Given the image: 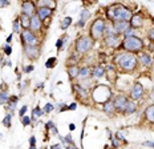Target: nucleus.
<instances>
[{"mask_svg":"<svg viewBox=\"0 0 154 149\" xmlns=\"http://www.w3.org/2000/svg\"><path fill=\"white\" fill-rule=\"evenodd\" d=\"M106 16L110 20H113V23H118V21H130L131 14L130 8L125 7L122 4H113L108 8Z\"/></svg>","mask_w":154,"mask_h":149,"instance_id":"1","label":"nucleus"},{"mask_svg":"<svg viewBox=\"0 0 154 149\" xmlns=\"http://www.w3.org/2000/svg\"><path fill=\"white\" fill-rule=\"evenodd\" d=\"M116 64L118 67H121V69L125 71V72H131V71L136 69L137 64H138V59H137V56L134 53L125 52L117 56Z\"/></svg>","mask_w":154,"mask_h":149,"instance_id":"2","label":"nucleus"},{"mask_svg":"<svg viewBox=\"0 0 154 149\" xmlns=\"http://www.w3.org/2000/svg\"><path fill=\"white\" fill-rule=\"evenodd\" d=\"M121 47L129 53H137L143 49V41L141 37H137V36L125 37L121 41Z\"/></svg>","mask_w":154,"mask_h":149,"instance_id":"3","label":"nucleus"},{"mask_svg":"<svg viewBox=\"0 0 154 149\" xmlns=\"http://www.w3.org/2000/svg\"><path fill=\"white\" fill-rule=\"evenodd\" d=\"M105 23L104 19H96L91 25V31H89V36L92 37V40H100L104 36V30H105Z\"/></svg>","mask_w":154,"mask_h":149,"instance_id":"4","label":"nucleus"},{"mask_svg":"<svg viewBox=\"0 0 154 149\" xmlns=\"http://www.w3.org/2000/svg\"><path fill=\"white\" fill-rule=\"evenodd\" d=\"M93 43H94V41L92 40L91 36H88V35H85V36H81L79 40L76 41V52L79 53V55L86 53L88 51L92 49Z\"/></svg>","mask_w":154,"mask_h":149,"instance_id":"5","label":"nucleus"},{"mask_svg":"<svg viewBox=\"0 0 154 149\" xmlns=\"http://www.w3.org/2000/svg\"><path fill=\"white\" fill-rule=\"evenodd\" d=\"M21 40H23L24 45H32V47H33V45L38 44L36 35L29 30H24L23 32H21Z\"/></svg>","mask_w":154,"mask_h":149,"instance_id":"6","label":"nucleus"},{"mask_svg":"<svg viewBox=\"0 0 154 149\" xmlns=\"http://www.w3.org/2000/svg\"><path fill=\"white\" fill-rule=\"evenodd\" d=\"M24 53L29 60H37L40 56V48L38 45H24Z\"/></svg>","mask_w":154,"mask_h":149,"instance_id":"7","label":"nucleus"},{"mask_svg":"<svg viewBox=\"0 0 154 149\" xmlns=\"http://www.w3.org/2000/svg\"><path fill=\"white\" fill-rule=\"evenodd\" d=\"M21 12L23 15L28 16V17H32V16L36 15L37 9H36V4L33 2H24L21 4Z\"/></svg>","mask_w":154,"mask_h":149,"instance_id":"8","label":"nucleus"},{"mask_svg":"<svg viewBox=\"0 0 154 149\" xmlns=\"http://www.w3.org/2000/svg\"><path fill=\"white\" fill-rule=\"evenodd\" d=\"M142 96H143V87L140 83H136L130 90V100L137 101V100L142 99Z\"/></svg>","mask_w":154,"mask_h":149,"instance_id":"9","label":"nucleus"},{"mask_svg":"<svg viewBox=\"0 0 154 149\" xmlns=\"http://www.w3.org/2000/svg\"><path fill=\"white\" fill-rule=\"evenodd\" d=\"M128 101H129V99H128L126 96H124V95H118V96H116V99H114V101H113L116 111L122 112V113H124V109H125V106H126Z\"/></svg>","mask_w":154,"mask_h":149,"instance_id":"10","label":"nucleus"},{"mask_svg":"<svg viewBox=\"0 0 154 149\" xmlns=\"http://www.w3.org/2000/svg\"><path fill=\"white\" fill-rule=\"evenodd\" d=\"M113 27H114V31L118 35H124L125 32L130 28V23L129 21H118V23H113Z\"/></svg>","mask_w":154,"mask_h":149,"instance_id":"11","label":"nucleus"},{"mask_svg":"<svg viewBox=\"0 0 154 149\" xmlns=\"http://www.w3.org/2000/svg\"><path fill=\"white\" fill-rule=\"evenodd\" d=\"M41 27H43V21L38 19L37 15L32 16L31 17V21H29V31L32 32H38L41 30Z\"/></svg>","mask_w":154,"mask_h":149,"instance_id":"12","label":"nucleus"},{"mask_svg":"<svg viewBox=\"0 0 154 149\" xmlns=\"http://www.w3.org/2000/svg\"><path fill=\"white\" fill-rule=\"evenodd\" d=\"M52 12H53V9L52 8H48V7H40L37 9V12H36V15L38 16V19H40L41 21H45L48 17H49L51 15H52Z\"/></svg>","mask_w":154,"mask_h":149,"instance_id":"13","label":"nucleus"},{"mask_svg":"<svg viewBox=\"0 0 154 149\" xmlns=\"http://www.w3.org/2000/svg\"><path fill=\"white\" fill-rule=\"evenodd\" d=\"M130 27L133 28V30H136V28H141L142 27V24H143V21H142V16H141V14H136V15H133L131 16V19H130Z\"/></svg>","mask_w":154,"mask_h":149,"instance_id":"14","label":"nucleus"},{"mask_svg":"<svg viewBox=\"0 0 154 149\" xmlns=\"http://www.w3.org/2000/svg\"><path fill=\"white\" fill-rule=\"evenodd\" d=\"M91 76H92V68L84 67V68H80V72H79L77 79H79L80 81H82V80H88Z\"/></svg>","mask_w":154,"mask_h":149,"instance_id":"15","label":"nucleus"},{"mask_svg":"<svg viewBox=\"0 0 154 149\" xmlns=\"http://www.w3.org/2000/svg\"><path fill=\"white\" fill-rule=\"evenodd\" d=\"M104 43L109 48H116V47H118V45H120L121 41H120V37H118V36H112V37H105Z\"/></svg>","mask_w":154,"mask_h":149,"instance_id":"16","label":"nucleus"},{"mask_svg":"<svg viewBox=\"0 0 154 149\" xmlns=\"http://www.w3.org/2000/svg\"><path fill=\"white\" fill-rule=\"evenodd\" d=\"M104 74H105V68L102 67V65H96V67L92 69V77H93L94 80L101 79Z\"/></svg>","mask_w":154,"mask_h":149,"instance_id":"17","label":"nucleus"},{"mask_svg":"<svg viewBox=\"0 0 154 149\" xmlns=\"http://www.w3.org/2000/svg\"><path fill=\"white\" fill-rule=\"evenodd\" d=\"M138 59H140V61L143 64L145 67H150L153 64V59H152V55L150 53H147V52H142L138 56Z\"/></svg>","mask_w":154,"mask_h":149,"instance_id":"18","label":"nucleus"},{"mask_svg":"<svg viewBox=\"0 0 154 149\" xmlns=\"http://www.w3.org/2000/svg\"><path fill=\"white\" fill-rule=\"evenodd\" d=\"M136 111H137L136 101L129 100V101H128V104H126V106H125V109H124V113H125V115H133Z\"/></svg>","mask_w":154,"mask_h":149,"instance_id":"19","label":"nucleus"},{"mask_svg":"<svg viewBox=\"0 0 154 149\" xmlns=\"http://www.w3.org/2000/svg\"><path fill=\"white\" fill-rule=\"evenodd\" d=\"M102 111L106 113V115H113V113L116 112L113 101H112V100H109V101L104 103V104H102Z\"/></svg>","mask_w":154,"mask_h":149,"instance_id":"20","label":"nucleus"},{"mask_svg":"<svg viewBox=\"0 0 154 149\" xmlns=\"http://www.w3.org/2000/svg\"><path fill=\"white\" fill-rule=\"evenodd\" d=\"M89 16H91V12L88 11V9H82L81 11V17H80V21L77 23V27H84L86 24V21H88Z\"/></svg>","mask_w":154,"mask_h":149,"instance_id":"21","label":"nucleus"},{"mask_svg":"<svg viewBox=\"0 0 154 149\" xmlns=\"http://www.w3.org/2000/svg\"><path fill=\"white\" fill-rule=\"evenodd\" d=\"M145 117H146V120L149 122L154 124V104L153 105H149L145 109Z\"/></svg>","mask_w":154,"mask_h":149,"instance_id":"22","label":"nucleus"},{"mask_svg":"<svg viewBox=\"0 0 154 149\" xmlns=\"http://www.w3.org/2000/svg\"><path fill=\"white\" fill-rule=\"evenodd\" d=\"M104 36H105V37L117 36V33H116V31H114V27H113V23H110V24H106V25H105Z\"/></svg>","mask_w":154,"mask_h":149,"instance_id":"23","label":"nucleus"},{"mask_svg":"<svg viewBox=\"0 0 154 149\" xmlns=\"http://www.w3.org/2000/svg\"><path fill=\"white\" fill-rule=\"evenodd\" d=\"M66 71H68V74L70 79H77V76H79V72H80V68L77 65H68L66 68Z\"/></svg>","mask_w":154,"mask_h":149,"instance_id":"24","label":"nucleus"},{"mask_svg":"<svg viewBox=\"0 0 154 149\" xmlns=\"http://www.w3.org/2000/svg\"><path fill=\"white\" fill-rule=\"evenodd\" d=\"M73 89H75L76 93L80 96V99H86V97H88V89H84L82 87H80L79 84H75Z\"/></svg>","mask_w":154,"mask_h":149,"instance_id":"25","label":"nucleus"},{"mask_svg":"<svg viewBox=\"0 0 154 149\" xmlns=\"http://www.w3.org/2000/svg\"><path fill=\"white\" fill-rule=\"evenodd\" d=\"M20 25L23 28H25V30H27V28H29V21H31V17H28V16H25V15H23L21 14V16L20 17Z\"/></svg>","mask_w":154,"mask_h":149,"instance_id":"26","label":"nucleus"},{"mask_svg":"<svg viewBox=\"0 0 154 149\" xmlns=\"http://www.w3.org/2000/svg\"><path fill=\"white\" fill-rule=\"evenodd\" d=\"M70 24H72V17H69V16H68V17H65V19H64V20L61 21V25H60V27H61L63 31H65Z\"/></svg>","mask_w":154,"mask_h":149,"instance_id":"27","label":"nucleus"},{"mask_svg":"<svg viewBox=\"0 0 154 149\" xmlns=\"http://www.w3.org/2000/svg\"><path fill=\"white\" fill-rule=\"evenodd\" d=\"M44 115V112L41 111L40 108H38V106H36V108L33 109V112H32V119H38V117H41V116Z\"/></svg>","mask_w":154,"mask_h":149,"instance_id":"28","label":"nucleus"},{"mask_svg":"<svg viewBox=\"0 0 154 149\" xmlns=\"http://www.w3.org/2000/svg\"><path fill=\"white\" fill-rule=\"evenodd\" d=\"M9 101V96H8V93L5 92H0V104H5V103H8Z\"/></svg>","mask_w":154,"mask_h":149,"instance_id":"29","label":"nucleus"},{"mask_svg":"<svg viewBox=\"0 0 154 149\" xmlns=\"http://www.w3.org/2000/svg\"><path fill=\"white\" fill-rule=\"evenodd\" d=\"M14 33H20V19H16L14 21Z\"/></svg>","mask_w":154,"mask_h":149,"instance_id":"30","label":"nucleus"},{"mask_svg":"<svg viewBox=\"0 0 154 149\" xmlns=\"http://www.w3.org/2000/svg\"><path fill=\"white\" fill-rule=\"evenodd\" d=\"M64 41H68V36H63V37H60L59 40H57V43H56L57 49H61V48H63V44H64Z\"/></svg>","mask_w":154,"mask_h":149,"instance_id":"31","label":"nucleus"},{"mask_svg":"<svg viewBox=\"0 0 154 149\" xmlns=\"http://www.w3.org/2000/svg\"><path fill=\"white\" fill-rule=\"evenodd\" d=\"M56 63H57V59H56V57H51V59H48V60H47L45 67H47V68H53Z\"/></svg>","mask_w":154,"mask_h":149,"instance_id":"32","label":"nucleus"},{"mask_svg":"<svg viewBox=\"0 0 154 149\" xmlns=\"http://www.w3.org/2000/svg\"><path fill=\"white\" fill-rule=\"evenodd\" d=\"M11 117H12V116H11V113H8V115L5 116V119L3 120V125H5V127H7V128L11 127Z\"/></svg>","mask_w":154,"mask_h":149,"instance_id":"33","label":"nucleus"},{"mask_svg":"<svg viewBox=\"0 0 154 149\" xmlns=\"http://www.w3.org/2000/svg\"><path fill=\"white\" fill-rule=\"evenodd\" d=\"M53 108H54V106L51 104V103H48V104H45V106H44L43 112H44V113H49V112H52V111H53Z\"/></svg>","mask_w":154,"mask_h":149,"instance_id":"34","label":"nucleus"},{"mask_svg":"<svg viewBox=\"0 0 154 149\" xmlns=\"http://www.w3.org/2000/svg\"><path fill=\"white\" fill-rule=\"evenodd\" d=\"M124 36H125V37H133V36H136V35H134V30L130 27L129 30H128V31L124 33Z\"/></svg>","mask_w":154,"mask_h":149,"instance_id":"35","label":"nucleus"},{"mask_svg":"<svg viewBox=\"0 0 154 149\" xmlns=\"http://www.w3.org/2000/svg\"><path fill=\"white\" fill-rule=\"evenodd\" d=\"M3 51H4V53H5V55H11V52H12L11 45H9V44H5L4 47H3Z\"/></svg>","mask_w":154,"mask_h":149,"instance_id":"36","label":"nucleus"},{"mask_svg":"<svg viewBox=\"0 0 154 149\" xmlns=\"http://www.w3.org/2000/svg\"><path fill=\"white\" fill-rule=\"evenodd\" d=\"M21 122H23V125H24V127H27V125H29V122H31V119L28 117V116H24V117L21 119Z\"/></svg>","mask_w":154,"mask_h":149,"instance_id":"37","label":"nucleus"},{"mask_svg":"<svg viewBox=\"0 0 154 149\" xmlns=\"http://www.w3.org/2000/svg\"><path fill=\"white\" fill-rule=\"evenodd\" d=\"M28 111V108H27V105H24V106H21V109H20V112H19V115H20V117H24L25 116V112Z\"/></svg>","mask_w":154,"mask_h":149,"instance_id":"38","label":"nucleus"},{"mask_svg":"<svg viewBox=\"0 0 154 149\" xmlns=\"http://www.w3.org/2000/svg\"><path fill=\"white\" fill-rule=\"evenodd\" d=\"M147 36H149V39H150L152 41H154V28L149 30V32H147Z\"/></svg>","mask_w":154,"mask_h":149,"instance_id":"39","label":"nucleus"},{"mask_svg":"<svg viewBox=\"0 0 154 149\" xmlns=\"http://www.w3.org/2000/svg\"><path fill=\"white\" fill-rule=\"evenodd\" d=\"M31 71H33V65H28V67L24 68V72H25V73H29Z\"/></svg>","mask_w":154,"mask_h":149,"instance_id":"40","label":"nucleus"},{"mask_svg":"<svg viewBox=\"0 0 154 149\" xmlns=\"http://www.w3.org/2000/svg\"><path fill=\"white\" fill-rule=\"evenodd\" d=\"M143 145H145V147L154 148V142H153V141H145V142H143Z\"/></svg>","mask_w":154,"mask_h":149,"instance_id":"41","label":"nucleus"},{"mask_svg":"<svg viewBox=\"0 0 154 149\" xmlns=\"http://www.w3.org/2000/svg\"><path fill=\"white\" fill-rule=\"evenodd\" d=\"M112 141H113V148H118V138H110Z\"/></svg>","mask_w":154,"mask_h":149,"instance_id":"42","label":"nucleus"},{"mask_svg":"<svg viewBox=\"0 0 154 149\" xmlns=\"http://www.w3.org/2000/svg\"><path fill=\"white\" fill-rule=\"evenodd\" d=\"M29 144H31V147H36V138H35V137H31V138H29Z\"/></svg>","mask_w":154,"mask_h":149,"instance_id":"43","label":"nucleus"},{"mask_svg":"<svg viewBox=\"0 0 154 149\" xmlns=\"http://www.w3.org/2000/svg\"><path fill=\"white\" fill-rule=\"evenodd\" d=\"M76 106H77V105L75 104V103H73V104H70V105H69V109H70V111H75Z\"/></svg>","mask_w":154,"mask_h":149,"instance_id":"44","label":"nucleus"},{"mask_svg":"<svg viewBox=\"0 0 154 149\" xmlns=\"http://www.w3.org/2000/svg\"><path fill=\"white\" fill-rule=\"evenodd\" d=\"M52 149H63V148H61V145L60 144H56V145H53L52 147Z\"/></svg>","mask_w":154,"mask_h":149,"instance_id":"45","label":"nucleus"},{"mask_svg":"<svg viewBox=\"0 0 154 149\" xmlns=\"http://www.w3.org/2000/svg\"><path fill=\"white\" fill-rule=\"evenodd\" d=\"M12 37H14V33H12V35H9V36H8V39H7V43H8V44H9V43H11Z\"/></svg>","mask_w":154,"mask_h":149,"instance_id":"46","label":"nucleus"},{"mask_svg":"<svg viewBox=\"0 0 154 149\" xmlns=\"http://www.w3.org/2000/svg\"><path fill=\"white\" fill-rule=\"evenodd\" d=\"M150 99H152V101H154V90L150 92Z\"/></svg>","mask_w":154,"mask_h":149,"instance_id":"47","label":"nucleus"},{"mask_svg":"<svg viewBox=\"0 0 154 149\" xmlns=\"http://www.w3.org/2000/svg\"><path fill=\"white\" fill-rule=\"evenodd\" d=\"M75 124H69V129H70V131H75Z\"/></svg>","mask_w":154,"mask_h":149,"instance_id":"48","label":"nucleus"},{"mask_svg":"<svg viewBox=\"0 0 154 149\" xmlns=\"http://www.w3.org/2000/svg\"><path fill=\"white\" fill-rule=\"evenodd\" d=\"M2 5H3V7H5V5H8V2H2Z\"/></svg>","mask_w":154,"mask_h":149,"instance_id":"49","label":"nucleus"},{"mask_svg":"<svg viewBox=\"0 0 154 149\" xmlns=\"http://www.w3.org/2000/svg\"><path fill=\"white\" fill-rule=\"evenodd\" d=\"M29 149H36V147H31Z\"/></svg>","mask_w":154,"mask_h":149,"instance_id":"50","label":"nucleus"}]
</instances>
